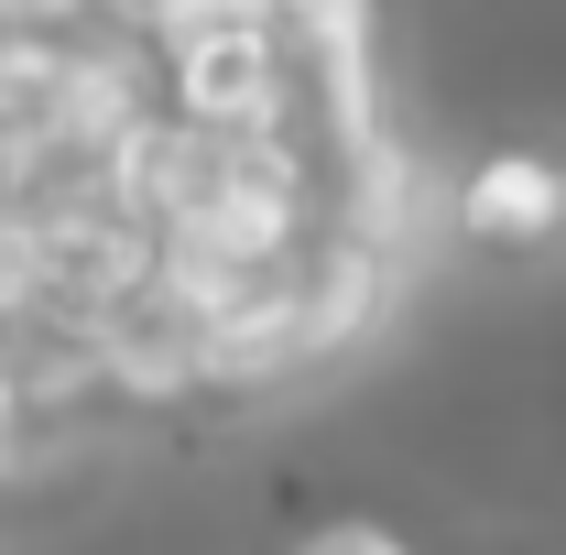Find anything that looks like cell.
Returning a JSON list of instances; mask_svg holds the SVG:
<instances>
[{"instance_id":"1","label":"cell","mask_w":566,"mask_h":555,"mask_svg":"<svg viewBox=\"0 0 566 555\" xmlns=\"http://www.w3.org/2000/svg\"><path fill=\"white\" fill-rule=\"evenodd\" d=\"M566 229V175L545 153H491V164H469V186H458V240H480V251H545Z\"/></svg>"},{"instance_id":"2","label":"cell","mask_w":566,"mask_h":555,"mask_svg":"<svg viewBox=\"0 0 566 555\" xmlns=\"http://www.w3.org/2000/svg\"><path fill=\"white\" fill-rule=\"evenodd\" d=\"M98 22H109V0H0V44H76Z\"/></svg>"},{"instance_id":"3","label":"cell","mask_w":566,"mask_h":555,"mask_svg":"<svg viewBox=\"0 0 566 555\" xmlns=\"http://www.w3.org/2000/svg\"><path fill=\"white\" fill-rule=\"evenodd\" d=\"M283 555H415L392 523H370V512H338V523H305Z\"/></svg>"},{"instance_id":"4","label":"cell","mask_w":566,"mask_h":555,"mask_svg":"<svg viewBox=\"0 0 566 555\" xmlns=\"http://www.w3.org/2000/svg\"><path fill=\"white\" fill-rule=\"evenodd\" d=\"M22 381H11V348H0V480H11V469H22Z\"/></svg>"},{"instance_id":"5","label":"cell","mask_w":566,"mask_h":555,"mask_svg":"<svg viewBox=\"0 0 566 555\" xmlns=\"http://www.w3.org/2000/svg\"><path fill=\"white\" fill-rule=\"evenodd\" d=\"M153 11H164V0H109V22H120V33H142Z\"/></svg>"}]
</instances>
